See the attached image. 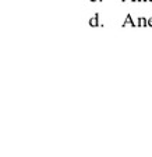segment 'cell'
<instances>
[{
	"label": "cell",
	"instance_id": "obj_7",
	"mask_svg": "<svg viewBox=\"0 0 152 157\" xmlns=\"http://www.w3.org/2000/svg\"><path fill=\"white\" fill-rule=\"evenodd\" d=\"M89 2H102V0H89Z\"/></svg>",
	"mask_w": 152,
	"mask_h": 157
},
{
	"label": "cell",
	"instance_id": "obj_3",
	"mask_svg": "<svg viewBox=\"0 0 152 157\" xmlns=\"http://www.w3.org/2000/svg\"><path fill=\"white\" fill-rule=\"evenodd\" d=\"M137 20H138V26H148V20L145 17H140Z\"/></svg>",
	"mask_w": 152,
	"mask_h": 157
},
{
	"label": "cell",
	"instance_id": "obj_6",
	"mask_svg": "<svg viewBox=\"0 0 152 157\" xmlns=\"http://www.w3.org/2000/svg\"><path fill=\"white\" fill-rule=\"evenodd\" d=\"M138 2H141V3H145V2H148V0H138Z\"/></svg>",
	"mask_w": 152,
	"mask_h": 157
},
{
	"label": "cell",
	"instance_id": "obj_4",
	"mask_svg": "<svg viewBox=\"0 0 152 157\" xmlns=\"http://www.w3.org/2000/svg\"><path fill=\"white\" fill-rule=\"evenodd\" d=\"M148 26H152V17L148 18Z\"/></svg>",
	"mask_w": 152,
	"mask_h": 157
},
{
	"label": "cell",
	"instance_id": "obj_5",
	"mask_svg": "<svg viewBox=\"0 0 152 157\" xmlns=\"http://www.w3.org/2000/svg\"><path fill=\"white\" fill-rule=\"evenodd\" d=\"M122 2H133V3H136V2H138V0H122Z\"/></svg>",
	"mask_w": 152,
	"mask_h": 157
},
{
	"label": "cell",
	"instance_id": "obj_2",
	"mask_svg": "<svg viewBox=\"0 0 152 157\" xmlns=\"http://www.w3.org/2000/svg\"><path fill=\"white\" fill-rule=\"evenodd\" d=\"M123 26H138V20L134 21L131 18V14H127L126 20H124V22H123Z\"/></svg>",
	"mask_w": 152,
	"mask_h": 157
},
{
	"label": "cell",
	"instance_id": "obj_8",
	"mask_svg": "<svg viewBox=\"0 0 152 157\" xmlns=\"http://www.w3.org/2000/svg\"><path fill=\"white\" fill-rule=\"evenodd\" d=\"M148 2H152V0H148Z\"/></svg>",
	"mask_w": 152,
	"mask_h": 157
},
{
	"label": "cell",
	"instance_id": "obj_1",
	"mask_svg": "<svg viewBox=\"0 0 152 157\" xmlns=\"http://www.w3.org/2000/svg\"><path fill=\"white\" fill-rule=\"evenodd\" d=\"M88 24H89L91 26H103V24L99 22V13L94 14V15L91 17V18H89Z\"/></svg>",
	"mask_w": 152,
	"mask_h": 157
}]
</instances>
